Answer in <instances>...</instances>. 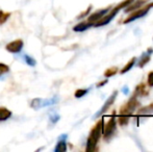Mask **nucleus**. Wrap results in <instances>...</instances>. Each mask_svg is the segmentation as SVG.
Listing matches in <instances>:
<instances>
[{
  "label": "nucleus",
  "mask_w": 153,
  "mask_h": 152,
  "mask_svg": "<svg viewBox=\"0 0 153 152\" xmlns=\"http://www.w3.org/2000/svg\"><path fill=\"white\" fill-rule=\"evenodd\" d=\"M102 128H103V120L100 119L96 124L94 125V127L92 128L90 136L88 138L87 141V147H85V151L87 152H93L96 149L97 143L99 142L102 134Z\"/></svg>",
  "instance_id": "obj_1"
},
{
  "label": "nucleus",
  "mask_w": 153,
  "mask_h": 152,
  "mask_svg": "<svg viewBox=\"0 0 153 152\" xmlns=\"http://www.w3.org/2000/svg\"><path fill=\"white\" fill-rule=\"evenodd\" d=\"M137 105H139V102H137V97H135V96H132V97H131L124 105L121 106L119 115L131 117V116L133 115V113H134L135 108H137Z\"/></svg>",
  "instance_id": "obj_2"
},
{
  "label": "nucleus",
  "mask_w": 153,
  "mask_h": 152,
  "mask_svg": "<svg viewBox=\"0 0 153 152\" xmlns=\"http://www.w3.org/2000/svg\"><path fill=\"white\" fill-rule=\"evenodd\" d=\"M151 7H152L151 3H148L147 5H145L144 7H140V8H137V10H132V12H130L129 16L123 21V23H124V24H127V23L132 22V21L137 20V19L142 18V17H144L148 12H149V10Z\"/></svg>",
  "instance_id": "obj_3"
},
{
  "label": "nucleus",
  "mask_w": 153,
  "mask_h": 152,
  "mask_svg": "<svg viewBox=\"0 0 153 152\" xmlns=\"http://www.w3.org/2000/svg\"><path fill=\"white\" fill-rule=\"evenodd\" d=\"M116 113H113V117H111L108 119V121L106 122L104 126L102 128V133L104 136V140L108 141L111 136H114V132L116 130V125H117V121H116V117H115Z\"/></svg>",
  "instance_id": "obj_4"
},
{
  "label": "nucleus",
  "mask_w": 153,
  "mask_h": 152,
  "mask_svg": "<svg viewBox=\"0 0 153 152\" xmlns=\"http://www.w3.org/2000/svg\"><path fill=\"white\" fill-rule=\"evenodd\" d=\"M57 101L56 97L50 98V99H43V98H36V99H32L30 102V106L33 110H39L43 108H47V106H50L55 104Z\"/></svg>",
  "instance_id": "obj_5"
},
{
  "label": "nucleus",
  "mask_w": 153,
  "mask_h": 152,
  "mask_svg": "<svg viewBox=\"0 0 153 152\" xmlns=\"http://www.w3.org/2000/svg\"><path fill=\"white\" fill-rule=\"evenodd\" d=\"M118 12H119V10H117L116 7H114L113 10H111V12H107L106 14L104 15V16H102L98 21H96V22L94 23V25H93V26L99 27V26H102V25L108 24V23L114 19V17H115L116 15L118 14Z\"/></svg>",
  "instance_id": "obj_6"
},
{
  "label": "nucleus",
  "mask_w": 153,
  "mask_h": 152,
  "mask_svg": "<svg viewBox=\"0 0 153 152\" xmlns=\"http://www.w3.org/2000/svg\"><path fill=\"white\" fill-rule=\"evenodd\" d=\"M117 95H118V91H115L113 94H111V96H109V98L106 100V101H105V103L103 104L102 108H100V110H99V112L97 113L96 115H95V118L100 117L101 115H103V114H104V113H106L107 110H108V108H111V106L114 104V102H115L116 98H117Z\"/></svg>",
  "instance_id": "obj_7"
},
{
  "label": "nucleus",
  "mask_w": 153,
  "mask_h": 152,
  "mask_svg": "<svg viewBox=\"0 0 153 152\" xmlns=\"http://www.w3.org/2000/svg\"><path fill=\"white\" fill-rule=\"evenodd\" d=\"M23 46H24L23 41L18 39V40H15V41H13V42L8 43L5 46V49L10 53H19L22 50Z\"/></svg>",
  "instance_id": "obj_8"
},
{
  "label": "nucleus",
  "mask_w": 153,
  "mask_h": 152,
  "mask_svg": "<svg viewBox=\"0 0 153 152\" xmlns=\"http://www.w3.org/2000/svg\"><path fill=\"white\" fill-rule=\"evenodd\" d=\"M109 8H111V7H107V8H104V10H98V12L93 13L91 16L88 17V20H87V21H88L89 23H91L92 26H93V25H94V23L96 22V21H98L99 19L101 18V17L104 16V15L106 14L107 12H108Z\"/></svg>",
  "instance_id": "obj_9"
},
{
  "label": "nucleus",
  "mask_w": 153,
  "mask_h": 152,
  "mask_svg": "<svg viewBox=\"0 0 153 152\" xmlns=\"http://www.w3.org/2000/svg\"><path fill=\"white\" fill-rule=\"evenodd\" d=\"M149 0H133L126 8H125V13H130L134 10H137V8L142 7L144 4H146Z\"/></svg>",
  "instance_id": "obj_10"
},
{
  "label": "nucleus",
  "mask_w": 153,
  "mask_h": 152,
  "mask_svg": "<svg viewBox=\"0 0 153 152\" xmlns=\"http://www.w3.org/2000/svg\"><path fill=\"white\" fill-rule=\"evenodd\" d=\"M147 95H148L147 85H146L145 83H140V85H137L134 90L133 96L137 97V96H147Z\"/></svg>",
  "instance_id": "obj_11"
},
{
  "label": "nucleus",
  "mask_w": 153,
  "mask_h": 152,
  "mask_svg": "<svg viewBox=\"0 0 153 152\" xmlns=\"http://www.w3.org/2000/svg\"><path fill=\"white\" fill-rule=\"evenodd\" d=\"M151 114H153V103H150L149 105L140 108L137 113V116H146V115H151Z\"/></svg>",
  "instance_id": "obj_12"
},
{
  "label": "nucleus",
  "mask_w": 153,
  "mask_h": 152,
  "mask_svg": "<svg viewBox=\"0 0 153 152\" xmlns=\"http://www.w3.org/2000/svg\"><path fill=\"white\" fill-rule=\"evenodd\" d=\"M10 117H12V112L8 108L1 106L0 108V121H6Z\"/></svg>",
  "instance_id": "obj_13"
},
{
  "label": "nucleus",
  "mask_w": 153,
  "mask_h": 152,
  "mask_svg": "<svg viewBox=\"0 0 153 152\" xmlns=\"http://www.w3.org/2000/svg\"><path fill=\"white\" fill-rule=\"evenodd\" d=\"M91 26H92L91 23H89L88 21H85V22H80L79 24L75 25V26L73 27V30L74 31H85Z\"/></svg>",
  "instance_id": "obj_14"
},
{
  "label": "nucleus",
  "mask_w": 153,
  "mask_h": 152,
  "mask_svg": "<svg viewBox=\"0 0 153 152\" xmlns=\"http://www.w3.org/2000/svg\"><path fill=\"white\" fill-rule=\"evenodd\" d=\"M135 61H137V57H134V56H133L132 59H131L130 61H128V62H127V64H126V65H125L124 67L122 68V69H121V71H120V73H121V74H124V73H126V72H128L129 70H130L131 68H132L133 66H134Z\"/></svg>",
  "instance_id": "obj_15"
},
{
  "label": "nucleus",
  "mask_w": 153,
  "mask_h": 152,
  "mask_svg": "<svg viewBox=\"0 0 153 152\" xmlns=\"http://www.w3.org/2000/svg\"><path fill=\"white\" fill-rule=\"evenodd\" d=\"M150 61V53H144L142 55V57L139 59V63H137V66L140 68H144L146 64H148Z\"/></svg>",
  "instance_id": "obj_16"
},
{
  "label": "nucleus",
  "mask_w": 153,
  "mask_h": 152,
  "mask_svg": "<svg viewBox=\"0 0 153 152\" xmlns=\"http://www.w3.org/2000/svg\"><path fill=\"white\" fill-rule=\"evenodd\" d=\"M67 150V144L64 140H59V142L57 143L56 147H55L54 151L55 152H65Z\"/></svg>",
  "instance_id": "obj_17"
},
{
  "label": "nucleus",
  "mask_w": 153,
  "mask_h": 152,
  "mask_svg": "<svg viewBox=\"0 0 153 152\" xmlns=\"http://www.w3.org/2000/svg\"><path fill=\"white\" fill-rule=\"evenodd\" d=\"M10 13H6V12H3V10H0V25L4 24V23L10 19Z\"/></svg>",
  "instance_id": "obj_18"
},
{
  "label": "nucleus",
  "mask_w": 153,
  "mask_h": 152,
  "mask_svg": "<svg viewBox=\"0 0 153 152\" xmlns=\"http://www.w3.org/2000/svg\"><path fill=\"white\" fill-rule=\"evenodd\" d=\"M129 118L130 117H128V116L119 115V117H118V122H119V124L121 126H126L129 122Z\"/></svg>",
  "instance_id": "obj_19"
},
{
  "label": "nucleus",
  "mask_w": 153,
  "mask_h": 152,
  "mask_svg": "<svg viewBox=\"0 0 153 152\" xmlns=\"http://www.w3.org/2000/svg\"><path fill=\"white\" fill-rule=\"evenodd\" d=\"M118 73V68L117 67H113V68H109V69L105 70L104 72V76L105 77H111L114 75Z\"/></svg>",
  "instance_id": "obj_20"
},
{
  "label": "nucleus",
  "mask_w": 153,
  "mask_h": 152,
  "mask_svg": "<svg viewBox=\"0 0 153 152\" xmlns=\"http://www.w3.org/2000/svg\"><path fill=\"white\" fill-rule=\"evenodd\" d=\"M132 1H133V0H123L122 2H120L119 4H117L115 7L117 8V10H122V8H126Z\"/></svg>",
  "instance_id": "obj_21"
},
{
  "label": "nucleus",
  "mask_w": 153,
  "mask_h": 152,
  "mask_svg": "<svg viewBox=\"0 0 153 152\" xmlns=\"http://www.w3.org/2000/svg\"><path fill=\"white\" fill-rule=\"evenodd\" d=\"M24 59H25V63L27 64V65L31 66V67H33V66H36V62L34 59H32V57H30L29 55H24Z\"/></svg>",
  "instance_id": "obj_22"
},
{
  "label": "nucleus",
  "mask_w": 153,
  "mask_h": 152,
  "mask_svg": "<svg viewBox=\"0 0 153 152\" xmlns=\"http://www.w3.org/2000/svg\"><path fill=\"white\" fill-rule=\"evenodd\" d=\"M8 71H10V67H8L7 65H5V64L0 63V76L4 75V74L7 73Z\"/></svg>",
  "instance_id": "obj_23"
},
{
  "label": "nucleus",
  "mask_w": 153,
  "mask_h": 152,
  "mask_svg": "<svg viewBox=\"0 0 153 152\" xmlns=\"http://www.w3.org/2000/svg\"><path fill=\"white\" fill-rule=\"evenodd\" d=\"M87 93H88L87 89H78V90H76V92H75L74 95L76 98H80V97H82V96H85Z\"/></svg>",
  "instance_id": "obj_24"
},
{
  "label": "nucleus",
  "mask_w": 153,
  "mask_h": 152,
  "mask_svg": "<svg viewBox=\"0 0 153 152\" xmlns=\"http://www.w3.org/2000/svg\"><path fill=\"white\" fill-rule=\"evenodd\" d=\"M147 85L148 87H153V71L149 72L147 76Z\"/></svg>",
  "instance_id": "obj_25"
},
{
  "label": "nucleus",
  "mask_w": 153,
  "mask_h": 152,
  "mask_svg": "<svg viewBox=\"0 0 153 152\" xmlns=\"http://www.w3.org/2000/svg\"><path fill=\"white\" fill-rule=\"evenodd\" d=\"M91 10H92V5H90L89 7H88L87 10H85V12H83V13H81V14L79 15L78 17H77V19H82L83 17H85V16H87L88 14H89L90 12H91Z\"/></svg>",
  "instance_id": "obj_26"
},
{
  "label": "nucleus",
  "mask_w": 153,
  "mask_h": 152,
  "mask_svg": "<svg viewBox=\"0 0 153 152\" xmlns=\"http://www.w3.org/2000/svg\"><path fill=\"white\" fill-rule=\"evenodd\" d=\"M107 83V79H104V80H102V81H100V82H98L96 85V87H103L104 85H106Z\"/></svg>",
  "instance_id": "obj_27"
},
{
  "label": "nucleus",
  "mask_w": 153,
  "mask_h": 152,
  "mask_svg": "<svg viewBox=\"0 0 153 152\" xmlns=\"http://www.w3.org/2000/svg\"><path fill=\"white\" fill-rule=\"evenodd\" d=\"M50 119H52L53 122H56L57 120L59 119V116H55V117H52V118H50Z\"/></svg>",
  "instance_id": "obj_28"
}]
</instances>
